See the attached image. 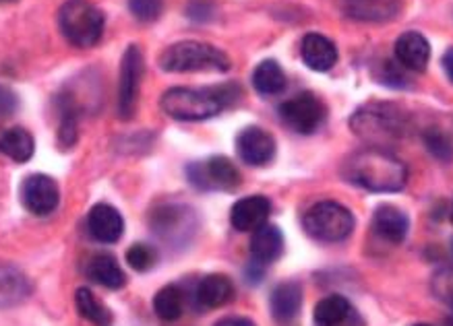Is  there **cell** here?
<instances>
[{
	"label": "cell",
	"instance_id": "1",
	"mask_svg": "<svg viewBox=\"0 0 453 326\" xmlns=\"http://www.w3.org/2000/svg\"><path fill=\"white\" fill-rule=\"evenodd\" d=\"M241 95L242 89L236 83L213 85L205 89L173 87L162 95L160 106L173 120L203 122L234 106Z\"/></svg>",
	"mask_w": 453,
	"mask_h": 326
},
{
	"label": "cell",
	"instance_id": "2",
	"mask_svg": "<svg viewBox=\"0 0 453 326\" xmlns=\"http://www.w3.org/2000/svg\"><path fill=\"white\" fill-rule=\"evenodd\" d=\"M344 171L348 180L371 193H400L408 180L406 163L388 149L375 147L357 153Z\"/></svg>",
	"mask_w": 453,
	"mask_h": 326
},
{
	"label": "cell",
	"instance_id": "3",
	"mask_svg": "<svg viewBox=\"0 0 453 326\" xmlns=\"http://www.w3.org/2000/svg\"><path fill=\"white\" fill-rule=\"evenodd\" d=\"M350 126L358 139L375 149H383L402 139L408 131L406 116L402 110L394 103L383 102H372L358 108L350 118Z\"/></svg>",
	"mask_w": 453,
	"mask_h": 326
},
{
	"label": "cell",
	"instance_id": "4",
	"mask_svg": "<svg viewBox=\"0 0 453 326\" xmlns=\"http://www.w3.org/2000/svg\"><path fill=\"white\" fill-rule=\"evenodd\" d=\"M164 72H228L232 63L228 54L203 42H176L160 54Z\"/></svg>",
	"mask_w": 453,
	"mask_h": 326
},
{
	"label": "cell",
	"instance_id": "5",
	"mask_svg": "<svg viewBox=\"0 0 453 326\" xmlns=\"http://www.w3.org/2000/svg\"><path fill=\"white\" fill-rule=\"evenodd\" d=\"M106 17L89 0H66L58 11V27L71 46L94 48L102 40Z\"/></svg>",
	"mask_w": 453,
	"mask_h": 326
},
{
	"label": "cell",
	"instance_id": "6",
	"mask_svg": "<svg viewBox=\"0 0 453 326\" xmlns=\"http://www.w3.org/2000/svg\"><path fill=\"white\" fill-rule=\"evenodd\" d=\"M304 230L319 242L335 244L350 236L354 230V215L350 208L334 201L317 202L304 215Z\"/></svg>",
	"mask_w": 453,
	"mask_h": 326
},
{
	"label": "cell",
	"instance_id": "7",
	"mask_svg": "<svg viewBox=\"0 0 453 326\" xmlns=\"http://www.w3.org/2000/svg\"><path fill=\"white\" fill-rule=\"evenodd\" d=\"M280 120L298 134H313L319 131V126L326 122V106L319 97H315L311 91L298 94L286 100L278 108Z\"/></svg>",
	"mask_w": 453,
	"mask_h": 326
},
{
	"label": "cell",
	"instance_id": "8",
	"mask_svg": "<svg viewBox=\"0 0 453 326\" xmlns=\"http://www.w3.org/2000/svg\"><path fill=\"white\" fill-rule=\"evenodd\" d=\"M187 178L199 190H236L241 186V171L228 157L213 155L205 162H195L187 168Z\"/></svg>",
	"mask_w": 453,
	"mask_h": 326
},
{
	"label": "cell",
	"instance_id": "9",
	"mask_svg": "<svg viewBox=\"0 0 453 326\" xmlns=\"http://www.w3.org/2000/svg\"><path fill=\"white\" fill-rule=\"evenodd\" d=\"M143 54L139 46H128L120 60V79H119V118L131 120L137 112L141 79H143Z\"/></svg>",
	"mask_w": 453,
	"mask_h": 326
},
{
	"label": "cell",
	"instance_id": "10",
	"mask_svg": "<svg viewBox=\"0 0 453 326\" xmlns=\"http://www.w3.org/2000/svg\"><path fill=\"white\" fill-rule=\"evenodd\" d=\"M150 225L157 238L168 244H185L195 231V215L185 205H160L154 208Z\"/></svg>",
	"mask_w": 453,
	"mask_h": 326
},
{
	"label": "cell",
	"instance_id": "11",
	"mask_svg": "<svg viewBox=\"0 0 453 326\" xmlns=\"http://www.w3.org/2000/svg\"><path fill=\"white\" fill-rule=\"evenodd\" d=\"M21 201L29 213L46 217V215L57 211L60 202V188L54 178L46 174H34L23 182Z\"/></svg>",
	"mask_w": 453,
	"mask_h": 326
},
{
	"label": "cell",
	"instance_id": "12",
	"mask_svg": "<svg viewBox=\"0 0 453 326\" xmlns=\"http://www.w3.org/2000/svg\"><path fill=\"white\" fill-rule=\"evenodd\" d=\"M238 155L249 165H267L275 157V139L259 126H249L236 140Z\"/></svg>",
	"mask_w": 453,
	"mask_h": 326
},
{
	"label": "cell",
	"instance_id": "13",
	"mask_svg": "<svg viewBox=\"0 0 453 326\" xmlns=\"http://www.w3.org/2000/svg\"><path fill=\"white\" fill-rule=\"evenodd\" d=\"M88 227L97 242L116 244L125 233V219H122L119 208L108 205V202H97L89 208Z\"/></svg>",
	"mask_w": 453,
	"mask_h": 326
},
{
	"label": "cell",
	"instance_id": "14",
	"mask_svg": "<svg viewBox=\"0 0 453 326\" xmlns=\"http://www.w3.org/2000/svg\"><path fill=\"white\" fill-rule=\"evenodd\" d=\"M269 213H272V202L265 196H247L232 207L230 224L238 231H255L267 224Z\"/></svg>",
	"mask_w": 453,
	"mask_h": 326
},
{
	"label": "cell",
	"instance_id": "15",
	"mask_svg": "<svg viewBox=\"0 0 453 326\" xmlns=\"http://www.w3.org/2000/svg\"><path fill=\"white\" fill-rule=\"evenodd\" d=\"M300 57L311 71L327 72L338 64V48L326 35L309 34L300 44Z\"/></svg>",
	"mask_w": 453,
	"mask_h": 326
},
{
	"label": "cell",
	"instance_id": "16",
	"mask_svg": "<svg viewBox=\"0 0 453 326\" xmlns=\"http://www.w3.org/2000/svg\"><path fill=\"white\" fill-rule=\"evenodd\" d=\"M395 58L403 69L422 72L431 60V44L422 34L406 32L395 42Z\"/></svg>",
	"mask_w": 453,
	"mask_h": 326
},
{
	"label": "cell",
	"instance_id": "17",
	"mask_svg": "<svg viewBox=\"0 0 453 326\" xmlns=\"http://www.w3.org/2000/svg\"><path fill=\"white\" fill-rule=\"evenodd\" d=\"M303 285L296 281H286L280 283L278 287L272 292V314L278 322H292L303 310Z\"/></svg>",
	"mask_w": 453,
	"mask_h": 326
},
{
	"label": "cell",
	"instance_id": "18",
	"mask_svg": "<svg viewBox=\"0 0 453 326\" xmlns=\"http://www.w3.org/2000/svg\"><path fill=\"white\" fill-rule=\"evenodd\" d=\"M232 295H234V285L226 275H207L195 289V299H197L199 307H205V310L226 306L232 299Z\"/></svg>",
	"mask_w": 453,
	"mask_h": 326
},
{
	"label": "cell",
	"instance_id": "19",
	"mask_svg": "<svg viewBox=\"0 0 453 326\" xmlns=\"http://www.w3.org/2000/svg\"><path fill=\"white\" fill-rule=\"evenodd\" d=\"M32 293V283L17 267L0 264V310L26 301Z\"/></svg>",
	"mask_w": 453,
	"mask_h": 326
},
{
	"label": "cell",
	"instance_id": "20",
	"mask_svg": "<svg viewBox=\"0 0 453 326\" xmlns=\"http://www.w3.org/2000/svg\"><path fill=\"white\" fill-rule=\"evenodd\" d=\"M281 252H284V236L278 225L265 224L255 230L253 239H250V254L255 262L272 264L281 256Z\"/></svg>",
	"mask_w": 453,
	"mask_h": 326
},
{
	"label": "cell",
	"instance_id": "21",
	"mask_svg": "<svg viewBox=\"0 0 453 326\" xmlns=\"http://www.w3.org/2000/svg\"><path fill=\"white\" fill-rule=\"evenodd\" d=\"M372 227L379 236L389 239L394 244H402L408 236L410 221L406 213H402L400 208L394 205H381L377 207L375 215H372Z\"/></svg>",
	"mask_w": 453,
	"mask_h": 326
},
{
	"label": "cell",
	"instance_id": "22",
	"mask_svg": "<svg viewBox=\"0 0 453 326\" xmlns=\"http://www.w3.org/2000/svg\"><path fill=\"white\" fill-rule=\"evenodd\" d=\"M85 273H88L91 281L106 289H120L127 283V275L120 269L119 261L112 254H106V252L91 256Z\"/></svg>",
	"mask_w": 453,
	"mask_h": 326
},
{
	"label": "cell",
	"instance_id": "23",
	"mask_svg": "<svg viewBox=\"0 0 453 326\" xmlns=\"http://www.w3.org/2000/svg\"><path fill=\"white\" fill-rule=\"evenodd\" d=\"M35 143L34 137L29 134L26 128L15 126L9 128V131L0 133V153L13 159L17 163H26L34 157Z\"/></svg>",
	"mask_w": 453,
	"mask_h": 326
},
{
	"label": "cell",
	"instance_id": "24",
	"mask_svg": "<svg viewBox=\"0 0 453 326\" xmlns=\"http://www.w3.org/2000/svg\"><path fill=\"white\" fill-rule=\"evenodd\" d=\"M354 316L352 304L344 295H327L315 306V324L317 326H342Z\"/></svg>",
	"mask_w": 453,
	"mask_h": 326
},
{
	"label": "cell",
	"instance_id": "25",
	"mask_svg": "<svg viewBox=\"0 0 453 326\" xmlns=\"http://www.w3.org/2000/svg\"><path fill=\"white\" fill-rule=\"evenodd\" d=\"M346 13L360 21H385L397 13V0H346Z\"/></svg>",
	"mask_w": 453,
	"mask_h": 326
},
{
	"label": "cell",
	"instance_id": "26",
	"mask_svg": "<svg viewBox=\"0 0 453 326\" xmlns=\"http://www.w3.org/2000/svg\"><path fill=\"white\" fill-rule=\"evenodd\" d=\"M288 79L281 71V66L275 60H263L253 71V87L261 95H280L286 89Z\"/></svg>",
	"mask_w": 453,
	"mask_h": 326
},
{
	"label": "cell",
	"instance_id": "27",
	"mask_svg": "<svg viewBox=\"0 0 453 326\" xmlns=\"http://www.w3.org/2000/svg\"><path fill=\"white\" fill-rule=\"evenodd\" d=\"M154 312L164 322H174L185 312V292L179 285H166L156 293Z\"/></svg>",
	"mask_w": 453,
	"mask_h": 326
},
{
	"label": "cell",
	"instance_id": "28",
	"mask_svg": "<svg viewBox=\"0 0 453 326\" xmlns=\"http://www.w3.org/2000/svg\"><path fill=\"white\" fill-rule=\"evenodd\" d=\"M75 306H77V312L81 314V318H85L91 324L108 326L110 322H112V314H110L108 307L104 306L102 301L97 299L88 287H79L77 289Z\"/></svg>",
	"mask_w": 453,
	"mask_h": 326
},
{
	"label": "cell",
	"instance_id": "29",
	"mask_svg": "<svg viewBox=\"0 0 453 326\" xmlns=\"http://www.w3.org/2000/svg\"><path fill=\"white\" fill-rule=\"evenodd\" d=\"M127 262L131 269L139 270V273H145V270L156 267L157 250L150 244H133L131 248L127 250Z\"/></svg>",
	"mask_w": 453,
	"mask_h": 326
},
{
	"label": "cell",
	"instance_id": "30",
	"mask_svg": "<svg viewBox=\"0 0 453 326\" xmlns=\"http://www.w3.org/2000/svg\"><path fill=\"white\" fill-rule=\"evenodd\" d=\"M425 145L434 157L441 159V162H449L453 157V143L445 133L439 131V128H428L425 133Z\"/></svg>",
	"mask_w": 453,
	"mask_h": 326
},
{
	"label": "cell",
	"instance_id": "31",
	"mask_svg": "<svg viewBox=\"0 0 453 326\" xmlns=\"http://www.w3.org/2000/svg\"><path fill=\"white\" fill-rule=\"evenodd\" d=\"M128 9L141 23H154L160 19L164 11V0H128Z\"/></svg>",
	"mask_w": 453,
	"mask_h": 326
},
{
	"label": "cell",
	"instance_id": "32",
	"mask_svg": "<svg viewBox=\"0 0 453 326\" xmlns=\"http://www.w3.org/2000/svg\"><path fill=\"white\" fill-rule=\"evenodd\" d=\"M19 110V97L7 85H0V120H7Z\"/></svg>",
	"mask_w": 453,
	"mask_h": 326
},
{
	"label": "cell",
	"instance_id": "33",
	"mask_svg": "<svg viewBox=\"0 0 453 326\" xmlns=\"http://www.w3.org/2000/svg\"><path fill=\"white\" fill-rule=\"evenodd\" d=\"M187 15L199 23L210 21L213 17V3L211 0H191L187 7Z\"/></svg>",
	"mask_w": 453,
	"mask_h": 326
},
{
	"label": "cell",
	"instance_id": "34",
	"mask_svg": "<svg viewBox=\"0 0 453 326\" xmlns=\"http://www.w3.org/2000/svg\"><path fill=\"white\" fill-rule=\"evenodd\" d=\"M395 66L397 64L391 63V60H385V63H383L381 83L389 85V87H403V85H406V77H403L402 72H397Z\"/></svg>",
	"mask_w": 453,
	"mask_h": 326
},
{
	"label": "cell",
	"instance_id": "35",
	"mask_svg": "<svg viewBox=\"0 0 453 326\" xmlns=\"http://www.w3.org/2000/svg\"><path fill=\"white\" fill-rule=\"evenodd\" d=\"M437 292L441 293V298L449 299V304L453 306V273L451 270H445L437 277Z\"/></svg>",
	"mask_w": 453,
	"mask_h": 326
},
{
	"label": "cell",
	"instance_id": "36",
	"mask_svg": "<svg viewBox=\"0 0 453 326\" xmlns=\"http://www.w3.org/2000/svg\"><path fill=\"white\" fill-rule=\"evenodd\" d=\"M216 326H257L253 320L250 318H242V316H230V318H224L219 320Z\"/></svg>",
	"mask_w": 453,
	"mask_h": 326
},
{
	"label": "cell",
	"instance_id": "37",
	"mask_svg": "<svg viewBox=\"0 0 453 326\" xmlns=\"http://www.w3.org/2000/svg\"><path fill=\"white\" fill-rule=\"evenodd\" d=\"M441 64H443V71H445L447 79H449V81L453 83V48H449V50L443 54V60H441Z\"/></svg>",
	"mask_w": 453,
	"mask_h": 326
},
{
	"label": "cell",
	"instance_id": "38",
	"mask_svg": "<svg viewBox=\"0 0 453 326\" xmlns=\"http://www.w3.org/2000/svg\"><path fill=\"white\" fill-rule=\"evenodd\" d=\"M263 277V270H261V262H253L250 267L247 269V279L249 283H259Z\"/></svg>",
	"mask_w": 453,
	"mask_h": 326
},
{
	"label": "cell",
	"instance_id": "39",
	"mask_svg": "<svg viewBox=\"0 0 453 326\" xmlns=\"http://www.w3.org/2000/svg\"><path fill=\"white\" fill-rule=\"evenodd\" d=\"M342 326H354V316H352L350 320H348V322H346V324H342Z\"/></svg>",
	"mask_w": 453,
	"mask_h": 326
},
{
	"label": "cell",
	"instance_id": "40",
	"mask_svg": "<svg viewBox=\"0 0 453 326\" xmlns=\"http://www.w3.org/2000/svg\"><path fill=\"white\" fill-rule=\"evenodd\" d=\"M4 3H15V0H0V4H4Z\"/></svg>",
	"mask_w": 453,
	"mask_h": 326
},
{
	"label": "cell",
	"instance_id": "41",
	"mask_svg": "<svg viewBox=\"0 0 453 326\" xmlns=\"http://www.w3.org/2000/svg\"><path fill=\"white\" fill-rule=\"evenodd\" d=\"M451 254H453V239H451Z\"/></svg>",
	"mask_w": 453,
	"mask_h": 326
},
{
	"label": "cell",
	"instance_id": "42",
	"mask_svg": "<svg viewBox=\"0 0 453 326\" xmlns=\"http://www.w3.org/2000/svg\"><path fill=\"white\" fill-rule=\"evenodd\" d=\"M416 326H431V324H416Z\"/></svg>",
	"mask_w": 453,
	"mask_h": 326
},
{
	"label": "cell",
	"instance_id": "43",
	"mask_svg": "<svg viewBox=\"0 0 453 326\" xmlns=\"http://www.w3.org/2000/svg\"><path fill=\"white\" fill-rule=\"evenodd\" d=\"M451 219H453V211H451Z\"/></svg>",
	"mask_w": 453,
	"mask_h": 326
}]
</instances>
